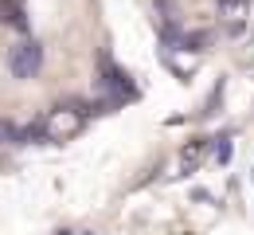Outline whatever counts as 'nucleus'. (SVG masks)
<instances>
[{
	"label": "nucleus",
	"instance_id": "f257e3e1",
	"mask_svg": "<svg viewBox=\"0 0 254 235\" xmlns=\"http://www.w3.org/2000/svg\"><path fill=\"white\" fill-rule=\"evenodd\" d=\"M82 126H86V110L82 106H55L43 118V137L55 141V145H63V141L82 134Z\"/></svg>",
	"mask_w": 254,
	"mask_h": 235
},
{
	"label": "nucleus",
	"instance_id": "f03ea898",
	"mask_svg": "<svg viewBox=\"0 0 254 235\" xmlns=\"http://www.w3.org/2000/svg\"><path fill=\"white\" fill-rule=\"evenodd\" d=\"M98 86L110 94V102H126V98H137V90H133V82H129V75L114 59H110V51H102L98 55Z\"/></svg>",
	"mask_w": 254,
	"mask_h": 235
},
{
	"label": "nucleus",
	"instance_id": "39448f33",
	"mask_svg": "<svg viewBox=\"0 0 254 235\" xmlns=\"http://www.w3.org/2000/svg\"><path fill=\"white\" fill-rule=\"evenodd\" d=\"M203 145H207V141H195L191 149H184V157H180V165H184V172H191V168L199 165V157H203Z\"/></svg>",
	"mask_w": 254,
	"mask_h": 235
},
{
	"label": "nucleus",
	"instance_id": "7ed1b4c3",
	"mask_svg": "<svg viewBox=\"0 0 254 235\" xmlns=\"http://www.w3.org/2000/svg\"><path fill=\"white\" fill-rule=\"evenodd\" d=\"M43 67V47H39V39H20L12 51H8V71L16 75V78H35Z\"/></svg>",
	"mask_w": 254,
	"mask_h": 235
},
{
	"label": "nucleus",
	"instance_id": "0eeeda50",
	"mask_svg": "<svg viewBox=\"0 0 254 235\" xmlns=\"http://www.w3.org/2000/svg\"><path fill=\"white\" fill-rule=\"evenodd\" d=\"M219 4H231V0H219Z\"/></svg>",
	"mask_w": 254,
	"mask_h": 235
},
{
	"label": "nucleus",
	"instance_id": "20e7f679",
	"mask_svg": "<svg viewBox=\"0 0 254 235\" xmlns=\"http://www.w3.org/2000/svg\"><path fill=\"white\" fill-rule=\"evenodd\" d=\"M0 24H12V28H28L24 4H20V0H0Z\"/></svg>",
	"mask_w": 254,
	"mask_h": 235
},
{
	"label": "nucleus",
	"instance_id": "423d86ee",
	"mask_svg": "<svg viewBox=\"0 0 254 235\" xmlns=\"http://www.w3.org/2000/svg\"><path fill=\"white\" fill-rule=\"evenodd\" d=\"M4 141H20V130H16L8 118H0V145H4Z\"/></svg>",
	"mask_w": 254,
	"mask_h": 235
}]
</instances>
